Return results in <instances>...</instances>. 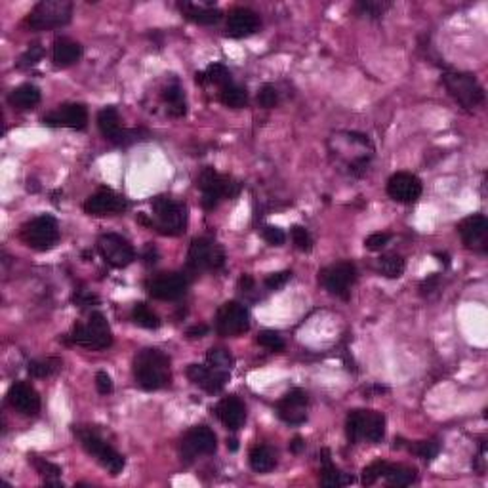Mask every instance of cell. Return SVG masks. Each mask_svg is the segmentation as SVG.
<instances>
[{
    "label": "cell",
    "instance_id": "obj_1",
    "mask_svg": "<svg viewBox=\"0 0 488 488\" xmlns=\"http://www.w3.org/2000/svg\"><path fill=\"white\" fill-rule=\"evenodd\" d=\"M134 378L145 391H157L166 388L172 380L170 359L158 349L147 347L134 357Z\"/></svg>",
    "mask_w": 488,
    "mask_h": 488
},
{
    "label": "cell",
    "instance_id": "obj_2",
    "mask_svg": "<svg viewBox=\"0 0 488 488\" xmlns=\"http://www.w3.org/2000/svg\"><path fill=\"white\" fill-rule=\"evenodd\" d=\"M153 215L151 227L162 235H181L187 227V208L185 204L176 202L170 197H155L153 199Z\"/></svg>",
    "mask_w": 488,
    "mask_h": 488
},
{
    "label": "cell",
    "instance_id": "obj_3",
    "mask_svg": "<svg viewBox=\"0 0 488 488\" xmlns=\"http://www.w3.org/2000/svg\"><path fill=\"white\" fill-rule=\"evenodd\" d=\"M197 187L202 191V206L212 210L222 199H235L241 193V181L229 176L218 174L214 168L206 166L197 180Z\"/></svg>",
    "mask_w": 488,
    "mask_h": 488
},
{
    "label": "cell",
    "instance_id": "obj_4",
    "mask_svg": "<svg viewBox=\"0 0 488 488\" xmlns=\"http://www.w3.org/2000/svg\"><path fill=\"white\" fill-rule=\"evenodd\" d=\"M73 2L69 0H43L38 2L25 20V25L33 31H48L63 27L71 22Z\"/></svg>",
    "mask_w": 488,
    "mask_h": 488
},
{
    "label": "cell",
    "instance_id": "obj_5",
    "mask_svg": "<svg viewBox=\"0 0 488 488\" xmlns=\"http://www.w3.org/2000/svg\"><path fill=\"white\" fill-rule=\"evenodd\" d=\"M71 342L73 344L86 347V349H93V351H101L107 349L113 344V332L109 326L107 319L103 317L100 311H93L86 324L77 323L71 330Z\"/></svg>",
    "mask_w": 488,
    "mask_h": 488
},
{
    "label": "cell",
    "instance_id": "obj_6",
    "mask_svg": "<svg viewBox=\"0 0 488 488\" xmlns=\"http://www.w3.org/2000/svg\"><path fill=\"white\" fill-rule=\"evenodd\" d=\"M345 433L349 443H357L363 439L370 443H380L386 437V418L374 410H353L345 420Z\"/></svg>",
    "mask_w": 488,
    "mask_h": 488
},
{
    "label": "cell",
    "instance_id": "obj_7",
    "mask_svg": "<svg viewBox=\"0 0 488 488\" xmlns=\"http://www.w3.org/2000/svg\"><path fill=\"white\" fill-rule=\"evenodd\" d=\"M443 82H445L448 93L458 101L462 107L473 109L485 100L482 86L477 82L475 75H471V73L446 71L443 75Z\"/></svg>",
    "mask_w": 488,
    "mask_h": 488
},
{
    "label": "cell",
    "instance_id": "obj_8",
    "mask_svg": "<svg viewBox=\"0 0 488 488\" xmlns=\"http://www.w3.org/2000/svg\"><path fill=\"white\" fill-rule=\"evenodd\" d=\"M20 237L33 250H52L59 241V225L52 215H38L23 225Z\"/></svg>",
    "mask_w": 488,
    "mask_h": 488
},
{
    "label": "cell",
    "instance_id": "obj_9",
    "mask_svg": "<svg viewBox=\"0 0 488 488\" xmlns=\"http://www.w3.org/2000/svg\"><path fill=\"white\" fill-rule=\"evenodd\" d=\"M79 439L82 446H84V450L98 459L109 473L119 475L124 469V464H126L124 456L116 452L113 446H109L98 433H93L92 429H80Z\"/></svg>",
    "mask_w": 488,
    "mask_h": 488
},
{
    "label": "cell",
    "instance_id": "obj_10",
    "mask_svg": "<svg viewBox=\"0 0 488 488\" xmlns=\"http://www.w3.org/2000/svg\"><path fill=\"white\" fill-rule=\"evenodd\" d=\"M319 280L332 296L349 300L351 287L357 280V267L351 261H337L319 273Z\"/></svg>",
    "mask_w": 488,
    "mask_h": 488
},
{
    "label": "cell",
    "instance_id": "obj_11",
    "mask_svg": "<svg viewBox=\"0 0 488 488\" xmlns=\"http://www.w3.org/2000/svg\"><path fill=\"white\" fill-rule=\"evenodd\" d=\"M225 264L223 248L210 238H195L189 246L187 266L193 271H214Z\"/></svg>",
    "mask_w": 488,
    "mask_h": 488
},
{
    "label": "cell",
    "instance_id": "obj_12",
    "mask_svg": "<svg viewBox=\"0 0 488 488\" xmlns=\"http://www.w3.org/2000/svg\"><path fill=\"white\" fill-rule=\"evenodd\" d=\"M250 328L248 309L238 302H225L215 315V332L223 337H237Z\"/></svg>",
    "mask_w": 488,
    "mask_h": 488
},
{
    "label": "cell",
    "instance_id": "obj_13",
    "mask_svg": "<svg viewBox=\"0 0 488 488\" xmlns=\"http://www.w3.org/2000/svg\"><path fill=\"white\" fill-rule=\"evenodd\" d=\"M98 252L101 254V258L107 261L111 267L122 269L128 267L134 259H136V252L134 246L116 233H105L98 238Z\"/></svg>",
    "mask_w": 488,
    "mask_h": 488
},
{
    "label": "cell",
    "instance_id": "obj_14",
    "mask_svg": "<svg viewBox=\"0 0 488 488\" xmlns=\"http://www.w3.org/2000/svg\"><path fill=\"white\" fill-rule=\"evenodd\" d=\"M218 450V439L214 431L206 425H197L185 433L181 441V454L185 459H193L197 456H210Z\"/></svg>",
    "mask_w": 488,
    "mask_h": 488
},
{
    "label": "cell",
    "instance_id": "obj_15",
    "mask_svg": "<svg viewBox=\"0 0 488 488\" xmlns=\"http://www.w3.org/2000/svg\"><path fill=\"white\" fill-rule=\"evenodd\" d=\"M43 124L50 128H86L88 109L82 103H67L44 116Z\"/></svg>",
    "mask_w": 488,
    "mask_h": 488
},
{
    "label": "cell",
    "instance_id": "obj_16",
    "mask_svg": "<svg viewBox=\"0 0 488 488\" xmlns=\"http://www.w3.org/2000/svg\"><path fill=\"white\" fill-rule=\"evenodd\" d=\"M189 280L183 273H168L160 275L157 279H153L147 282V292L155 300H165V302H172L178 300L187 292Z\"/></svg>",
    "mask_w": 488,
    "mask_h": 488
},
{
    "label": "cell",
    "instance_id": "obj_17",
    "mask_svg": "<svg viewBox=\"0 0 488 488\" xmlns=\"http://www.w3.org/2000/svg\"><path fill=\"white\" fill-rule=\"evenodd\" d=\"M128 208V202L122 195L115 193L113 189L103 187L100 191L90 195L84 202V212L90 215H111L124 212Z\"/></svg>",
    "mask_w": 488,
    "mask_h": 488
},
{
    "label": "cell",
    "instance_id": "obj_18",
    "mask_svg": "<svg viewBox=\"0 0 488 488\" xmlns=\"http://www.w3.org/2000/svg\"><path fill=\"white\" fill-rule=\"evenodd\" d=\"M309 397L303 389H292L277 404V412L282 422L290 425H300L307 420Z\"/></svg>",
    "mask_w": 488,
    "mask_h": 488
},
{
    "label": "cell",
    "instance_id": "obj_19",
    "mask_svg": "<svg viewBox=\"0 0 488 488\" xmlns=\"http://www.w3.org/2000/svg\"><path fill=\"white\" fill-rule=\"evenodd\" d=\"M388 195L397 202L412 204L422 197V181L414 174L397 172L388 181Z\"/></svg>",
    "mask_w": 488,
    "mask_h": 488
},
{
    "label": "cell",
    "instance_id": "obj_20",
    "mask_svg": "<svg viewBox=\"0 0 488 488\" xmlns=\"http://www.w3.org/2000/svg\"><path fill=\"white\" fill-rule=\"evenodd\" d=\"M458 233L466 248L469 250H487L488 220L482 214L469 215L458 223Z\"/></svg>",
    "mask_w": 488,
    "mask_h": 488
},
{
    "label": "cell",
    "instance_id": "obj_21",
    "mask_svg": "<svg viewBox=\"0 0 488 488\" xmlns=\"http://www.w3.org/2000/svg\"><path fill=\"white\" fill-rule=\"evenodd\" d=\"M8 402L14 410H17L23 416H36L40 410V397L36 389L25 381L14 383L8 391Z\"/></svg>",
    "mask_w": 488,
    "mask_h": 488
},
{
    "label": "cell",
    "instance_id": "obj_22",
    "mask_svg": "<svg viewBox=\"0 0 488 488\" xmlns=\"http://www.w3.org/2000/svg\"><path fill=\"white\" fill-rule=\"evenodd\" d=\"M259 27V20L256 12L250 8H235L227 17V35L233 38H244L254 35Z\"/></svg>",
    "mask_w": 488,
    "mask_h": 488
},
{
    "label": "cell",
    "instance_id": "obj_23",
    "mask_svg": "<svg viewBox=\"0 0 488 488\" xmlns=\"http://www.w3.org/2000/svg\"><path fill=\"white\" fill-rule=\"evenodd\" d=\"M187 378L193 381L195 386H199L201 389H204L206 393H220L225 383H227V376H222V374L214 372L212 368L204 365H189L187 368Z\"/></svg>",
    "mask_w": 488,
    "mask_h": 488
},
{
    "label": "cell",
    "instance_id": "obj_24",
    "mask_svg": "<svg viewBox=\"0 0 488 488\" xmlns=\"http://www.w3.org/2000/svg\"><path fill=\"white\" fill-rule=\"evenodd\" d=\"M215 416L222 420V424L227 429L237 431L238 427H243L244 420H246V409H244L243 401L238 397H225V399L218 402Z\"/></svg>",
    "mask_w": 488,
    "mask_h": 488
},
{
    "label": "cell",
    "instance_id": "obj_25",
    "mask_svg": "<svg viewBox=\"0 0 488 488\" xmlns=\"http://www.w3.org/2000/svg\"><path fill=\"white\" fill-rule=\"evenodd\" d=\"M80 58H82V46L79 43H75L67 36L56 38L54 50H52V59H54L56 67H71Z\"/></svg>",
    "mask_w": 488,
    "mask_h": 488
},
{
    "label": "cell",
    "instance_id": "obj_26",
    "mask_svg": "<svg viewBox=\"0 0 488 488\" xmlns=\"http://www.w3.org/2000/svg\"><path fill=\"white\" fill-rule=\"evenodd\" d=\"M181 14L185 15L189 22L199 23V25H214L223 17L222 10L212 8L210 4H191V2H183L180 4Z\"/></svg>",
    "mask_w": 488,
    "mask_h": 488
},
{
    "label": "cell",
    "instance_id": "obj_27",
    "mask_svg": "<svg viewBox=\"0 0 488 488\" xmlns=\"http://www.w3.org/2000/svg\"><path fill=\"white\" fill-rule=\"evenodd\" d=\"M8 101H10L12 107L20 109V111L35 109L40 103V90L35 84H22L10 93Z\"/></svg>",
    "mask_w": 488,
    "mask_h": 488
},
{
    "label": "cell",
    "instance_id": "obj_28",
    "mask_svg": "<svg viewBox=\"0 0 488 488\" xmlns=\"http://www.w3.org/2000/svg\"><path fill=\"white\" fill-rule=\"evenodd\" d=\"M98 126H100V132L103 134L105 139L113 142L119 132H121V119H119V113H116L115 107H105L101 109L98 113Z\"/></svg>",
    "mask_w": 488,
    "mask_h": 488
},
{
    "label": "cell",
    "instance_id": "obj_29",
    "mask_svg": "<svg viewBox=\"0 0 488 488\" xmlns=\"http://www.w3.org/2000/svg\"><path fill=\"white\" fill-rule=\"evenodd\" d=\"M321 482L324 487L337 488L344 487L347 482H353V477H345L336 466H332L330 456H328V450H323V471H321Z\"/></svg>",
    "mask_w": 488,
    "mask_h": 488
},
{
    "label": "cell",
    "instance_id": "obj_30",
    "mask_svg": "<svg viewBox=\"0 0 488 488\" xmlns=\"http://www.w3.org/2000/svg\"><path fill=\"white\" fill-rule=\"evenodd\" d=\"M206 366L212 368L214 372L222 374V376H231V370L235 366V359L227 349H210L206 353Z\"/></svg>",
    "mask_w": 488,
    "mask_h": 488
},
{
    "label": "cell",
    "instance_id": "obj_31",
    "mask_svg": "<svg viewBox=\"0 0 488 488\" xmlns=\"http://www.w3.org/2000/svg\"><path fill=\"white\" fill-rule=\"evenodd\" d=\"M195 77H197V82H201V84H206V82H208V84H215V86H220V88L231 84L229 69L222 63L208 65V69H206V71L197 73Z\"/></svg>",
    "mask_w": 488,
    "mask_h": 488
},
{
    "label": "cell",
    "instance_id": "obj_32",
    "mask_svg": "<svg viewBox=\"0 0 488 488\" xmlns=\"http://www.w3.org/2000/svg\"><path fill=\"white\" fill-rule=\"evenodd\" d=\"M162 100L168 105V115L170 116L180 119V116H183L187 113L185 96H183V90L178 84H172V86L166 88L165 92H162Z\"/></svg>",
    "mask_w": 488,
    "mask_h": 488
},
{
    "label": "cell",
    "instance_id": "obj_33",
    "mask_svg": "<svg viewBox=\"0 0 488 488\" xmlns=\"http://www.w3.org/2000/svg\"><path fill=\"white\" fill-rule=\"evenodd\" d=\"M383 479H386L388 485H391V487H409V485H412V482L416 481V469H414V467L391 466V464H389Z\"/></svg>",
    "mask_w": 488,
    "mask_h": 488
},
{
    "label": "cell",
    "instance_id": "obj_34",
    "mask_svg": "<svg viewBox=\"0 0 488 488\" xmlns=\"http://www.w3.org/2000/svg\"><path fill=\"white\" fill-rule=\"evenodd\" d=\"M248 459H250L252 469L258 471V473H267V471H271L275 467V454L264 445L254 446L250 450Z\"/></svg>",
    "mask_w": 488,
    "mask_h": 488
},
{
    "label": "cell",
    "instance_id": "obj_35",
    "mask_svg": "<svg viewBox=\"0 0 488 488\" xmlns=\"http://www.w3.org/2000/svg\"><path fill=\"white\" fill-rule=\"evenodd\" d=\"M220 101H222L225 107L241 109L248 103V92H246L243 86H237V84H233V82H231V84L222 88V92H220Z\"/></svg>",
    "mask_w": 488,
    "mask_h": 488
},
{
    "label": "cell",
    "instance_id": "obj_36",
    "mask_svg": "<svg viewBox=\"0 0 488 488\" xmlns=\"http://www.w3.org/2000/svg\"><path fill=\"white\" fill-rule=\"evenodd\" d=\"M404 267H406L404 259H402L401 256H397V254L383 256V258H380V261H378L380 273L383 275V277H388V279H399V277H402Z\"/></svg>",
    "mask_w": 488,
    "mask_h": 488
},
{
    "label": "cell",
    "instance_id": "obj_37",
    "mask_svg": "<svg viewBox=\"0 0 488 488\" xmlns=\"http://www.w3.org/2000/svg\"><path fill=\"white\" fill-rule=\"evenodd\" d=\"M132 319H134V323L137 326H144V328H149V330H157L158 326H160V319L145 303H136L134 305Z\"/></svg>",
    "mask_w": 488,
    "mask_h": 488
},
{
    "label": "cell",
    "instance_id": "obj_38",
    "mask_svg": "<svg viewBox=\"0 0 488 488\" xmlns=\"http://www.w3.org/2000/svg\"><path fill=\"white\" fill-rule=\"evenodd\" d=\"M61 363L58 359H46V360H31L27 365V372L33 378H48L58 370Z\"/></svg>",
    "mask_w": 488,
    "mask_h": 488
},
{
    "label": "cell",
    "instance_id": "obj_39",
    "mask_svg": "<svg viewBox=\"0 0 488 488\" xmlns=\"http://www.w3.org/2000/svg\"><path fill=\"white\" fill-rule=\"evenodd\" d=\"M391 8V2L383 0H363L357 4V12L365 17H380Z\"/></svg>",
    "mask_w": 488,
    "mask_h": 488
},
{
    "label": "cell",
    "instance_id": "obj_40",
    "mask_svg": "<svg viewBox=\"0 0 488 488\" xmlns=\"http://www.w3.org/2000/svg\"><path fill=\"white\" fill-rule=\"evenodd\" d=\"M439 450H441V445L437 441H420L416 445H410V452L416 454L418 458L425 459V462L437 458Z\"/></svg>",
    "mask_w": 488,
    "mask_h": 488
},
{
    "label": "cell",
    "instance_id": "obj_41",
    "mask_svg": "<svg viewBox=\"0 0 488 488\" xmlns=\"http://www.w3.org/2000/svg\"><path fill=\"white\" fill-rule=\"evenodd\" d=\"M258 344L261 345V347L269 349V351H282V349H284V340H282V336H280L279 332L275 330L259 332Z\"/></svg>",
    "mask_w": 488,
    "mask_h": 488
},
{
    "label": "cell",
    "instance_id": "obj_42",
    "mask_svg": "<svg viewBox=\"0 0 488 488\" xmlns=\"http://www.w3.org/2000/svg\"><path fill=\"white\" fill-rule=\"evenodd\" d=\"M290 235H292V243L296 244V248L302 252H311L313 250V238L309 235V231L302 225H294L290 229Z\"/></svg>",
    "mask_w": 488,
    "mask_h": 488
},
{
    "label": "cell",
    "instance_id": "obj_43",
    "mask_svg": "<svg viewBox=\"0 0 488 488\" xmlns=\"http://www.w3.org/2000/svg\"><path fill=\"white\" fill-rule=\"evenodd\" d=\"M388 466V462H374V464H370L368 467H365V471H363V485H365V487H370V485H374L378 479H381V477L386 475Z\"/></svg>",
    "mask_w": 488,
    "mask_h": 488
},
{
    "label": "cell",
    "instance_id": "obj_44",
    "mask_svg": "<svg viewBox=\"0 0 488 488\" xmlns=\"http://www.w3.org/2000/svg\"><path fill=\"white\" fill-rule=\"evenodd\" d=\"M29 459L33 462V466H35L36 471L43 475V477H46V479H50V477H59V475H61V467L56 466V464H52V462H48L46 458H40V456H29Z\"/></svg>",
    "mask_w": 488,
    "mask_h": 488
},
{
    "label": "cell",
    "instance_id": "obj_45",
    "mask_svg": "<svg viewBox=\"0 0 488 488\" xmlns=\"http://www.w3.org/2000/svg\"><path fill=\"white\" fill-rule=\"evenodd\" d=\"M258 103L266 109L277 107V103H279V92H277V88H275L273 84L261 86V90H259L258 93Z\"/></svg>",
    "mask_w": 488,
    "mask_h": 488
},
{
    "label": "cell",
    "instance_id": "obj_46",
    "mask_svg": "<svg viewBox=\"0 0 488 488\" xmlns=\"http://www.w3.org/2000/svg\"><path fill=\"white\" fill-rule=\"evenodd\" d=\"M43 46H40V44H33V46H29V50L23 54L22 59H20V67H33V65H36L43 59Z\"/></svg>",
    "mask_w": 488,
    "mask_h": 488
},
{
    "label": "cell",
    "instance_id": "obj_47",
    "mask_svg": "<svg viewBox=\"0 0 488 488\" xmlns=\"http://www.w3.org/2000/svg\"><path fill=\"white\" fill-rule=\"evenodd\" d=\"M261 235H264V238H266L267 243L271 244V246H282L284 241H287L284 231L279 229V227H275V225H266L264 231H261Z\"/></svg>",
    "mask_w": 488,
    "mask_h": 488
},
{
    "label": "cell",
    "instance_id": "obj_48",
    "mask_svg": "<svg viewBox=\"0 0 488 488\" xmlns=\"http://www.w3.org/2000/svg\"><path fill=\"white\" fill-rule=\"evenodd\" d=\"M389 238H391V235H389V233H374V235H370V237L366 238L365 246L368 248V250L378 252L389 243Z\"/></svg>",
    "mask_w": 488,
    "mask_h": 488
},
{
    "label": "cell",
    "instance_id": "obj_49",
    "mask_svg": "<svg viewBox=\"0 0 488 488\" xmlns=\"http://www.w3.org/2000/svg\"><path fill=\"white\" fill-rule=\"evenodd\" d=\"M290 277H292V273H290V271L271 273L266 279V287L269 288V290H279V288H282L284 284H287L288 280H290Z\"/></svg>",
    "mask_w": 488,
    "mask_h": 488
},
{
    "label": "cell",
    "instance_id": "obj_50",
    "mask_svg": "<svg viewBox=\"0 0 488 488\" xmlns=\"http://www.w3.org/2000/svg\"><path fill=\"white\" fill-rule=\"evenodd\" d=\"M96 388H98V391H100L101 395H109L111 391H113V380H111V376H109L107 372H98L96 374Z\"/></svg>",
    "mask_w": 488,
    "mask_h": 488
},
{
    "label": "cell",
    "instance_id": "obj_51",
    "mask_svg": "<svg viewBox=\"0 0 488 488\" xmlns=\"http://www.w3.org/2000/svg\"><path fill=\"white\" fill-rule=\"evenodd\" d=\"M206 334H208V326H206V324H195V326H191V328L187 330V337H191V340L204 337Z\"/></svg>",
    "mask_w": 488,
    "mask_h": 488
},
{
    "label": "cell",
    "instance_id": "obj_52",
    "mask_svg": "<svg viewBox=\"0 0 488 488\" xmlns=\"http://www.w3.org/2000/svg\"><path fill=\"white\" fill-rule=\"evenodd\" d=\"M437 282H439V277L437 275H433V277H429L427 280H424V284L420 287V290H422V296L425 294H431L435 288H437Z\"/></svg>",
    "mask_w": 488,
    "mask_h": 488
},
{
    "label": "cell",
    "instance_id": "obj_53",
    "mask_svg": "<svg viewBox=\"0 0 488 488\" xmlns=\"http://www.w3.org/2000/svg\"><path fill=\"white\" fill-rule=\"evenodd\" d=\"M75 302L79 303L80 307H86L88 303L96 302V296L88 294V292H84V290H80L79 294H75Z\"/></svg>",
    "mask_w": 488,
    "mask_h": 488
},
{
    "label": "cell",
    "instance_id": "obj_54",
    "mask_svg": "<svg viewBox=\"0 0 488 488\" xmlns=\"http://www.w3.org/2000/svg\"><path fill=\"white\" fill-rule=\"evenodd\" d=\"M144 259L147 266H151V264H157L158 259V252L153 248L151 244L149 246H145V252H144Z\"/></svg>",
    "mask_w": 488,
    "mask_h": 488
},
{
    "label": "cell",
    "instance_id": "obj_55",
    "mask_svg": "<svg viewBox=\"0 0 488 488\" xmlns=\"http://www.w3.org/2000/svg\"><path fill=\"white\" fill-rule=\"evenodd\" d=\"M238 287L248 292V290L254 288V280H252V277H248V275H244V277H241V280H238Z\"/></svg>",
    "mask_w": 488,
    "mask_h": 488
},
{
    "label": "cell",
    "instance_id": "obj_56",
    "mask_svg": "<svg viewBox=\"0 0 488 488\" xmlns=\"http://www.w3.org/2000/svg\"><path fill=\"white\" fill-rule=\"evenodd\" d=\"M303 446H305V443H303V439L302 437H296L294 441L290 443V450L298 454V452H300V450H302Z\"/></svg>",
    "mask_w": 488,
    "mask_h": 488
},
{
    "label": "cell",
    "instance_id": "obj_57",
    "mask_svg": "<svg viewBox=\"0 0 488 488\" xmlns=\"http://www.w3.org/2000/svg\"><path fill=\"white\" fill-rule=\"evenodd\" d=\"M227 446H229L231 450H237V448H238L237 441H235V439H231V441H227Z\"/></svg>",
    "mask_w": 488,
    "mask_h": 488
}]
</instances>
